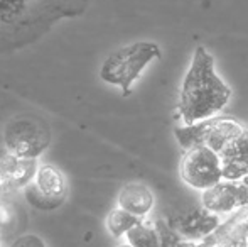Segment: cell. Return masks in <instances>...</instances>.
Here are the masks:
<instances>
[{"instance_id": "3957f363", "label": "cell", "mask_w": 248, "mask_h": 247, "mask_svg": "<svg viewBox=\"0 0 248 247\" xmlns=\"http://www.w3.org/2000/svg\"><path fill=\"white\" fill-rule=\"evenodd\" d=\"M3 144L10 154L37 161L51 146V131L39 119L16 117L3 129Z\"/></svg>"}, {"instance_id": "44dd1931", "label": "cell", "mask_w": 248, "mask_h": 247, "mask_svg": "<svg viewBox=\"0 0 248 247\" xmlns=\"http://www.w3.org/2000/svg\"><path fill=\"white\" fill-rule=\"evenodd\" d=\"M115 247H132V246L127 244V242H124V244H118V246H115Z\"/></svg>"}, {"instance_id": "4fadbf2b", "label": "cell", "mask_w": 248, "mask_h": 247, "mask_svg": "<svg viewBox=\"0 0 248 247\" xmlns=\"http://www.w3.org/2000/svg\"><path fill=\"white\" fill-rule=\"evenodd\" d=\"M10 195H0V235H9L17 231L22 218V212Z\"/></svg>"}, {"instance_id": "5bb4252c", "label": "cell", "mask_w": 248, "mask_h": 247, "mask_svg": "<svg viewBox=\"0 0 248 247\" xmlns=\"http://www.w3.org/2000/svg\"><path fill=\"white\" fill-rule=\"evenodd\" d=\"M206 127H208V120L198 124H189V125L181 124L176 129V137L179 146L184 151H187L191 148H196V146H202L204 144Z\"/></svg>"}, {"instance_id": "ba28073f", "label": "cell", "mask_w": 248, "mask_h": 247, "mask_svg": "<svg viewBox=\"0 0 248 247\" xmlns=\"http://www.w3.org/2000/svg\"><path fill=\"white\" fill-rule=\"evenodd\" d=\"M37 161L20 159L10 154L5 148L0 149V195H12L24 190L37 173Z\"/></svg>"}, {"instance_id": "6da1fadb", "label": "cell", "mask_w": 248, "mask_h": 247, "mask_svg": "<svg viewBox=\"0 0 248 247\" xmlns=\"http://www.w3.org/2000/svg\"><path fill=\"white\" fill-rule=\"evenodd\" d=\"M232 100V88L216 73L215 58L202 46L196 48L179 92L181 124L189 125L215 119Z\"/></svg>"}, {"instance_id": "7a4b0ae2", "label": "cell", "mask_w": 248, "mask_h": 247, "mask_svg": "<svg viewBox=\"0 0 248 247\" xmlns=\"http://www.w3.org/2000/svg\"><path fill=\"white\" fill-rule=\"evenodd\" d=\"M159 44L152 41H137L113 51L100 68V78L111 86L122 90L124 95L132 92V86L142 76L150 63L160 60Z\"/></svg>"}, {"instance_id": "ac0fdd59", "label": "cell", "mask_w": 248, "mask_h": 247, "mask_svg": "<svg viewBox=\"0 0 248 247\" xmlns=\"http://www.w3.org/2000/svg\"><path fill=\"white\" fill-rule=\"evenodd\" d=\"M10 247H47L43 237L37 234H20L12 241Z\"/></svg>"}, {"instance_id": "9a60e30c", "label": "cell", "mask_w": 248, "mask_h": 247, "mask_svg": "<svg viewBox=\"0 0 248 247\" xmlns=\"http://www.w3.org/2000/svg\"><path fill=\"white\" fill-rule=\"evenodd\" d=\"M223 159H235V161L248 165V127L240 134V137L221 154Z\"/></svg>"}, {"instance_id": "52a82bcc", "label": "cell", "mask_w": 248, "mask_h": 247, "mask_svg": "<svg viewBox=\"0 0 248 247\" xmlns=\"http://www.w3.org/2000/svg\"><path fill=\"white\" fill-rule=\"evenodd\" d=\"M221 217L208 212L204 207L191 208L172 218H166L172 231L184 241H199L216 234L221 227Z\"/></svg>"}, {"instance_id": "2e32d148", "label": "cell", "mask_w": 248, "mask_h": 247, "mask_svg": "<svg viewBox=\"0 0 248 247\" xmlns=\"http://www.w3.org/2000/svg\"><path fill=\"white\" fill-rule=\"evenodd\" d=\"M223 166H221V173H223V180L225 181H233V183H242L243 178L248 173V165L245 163L235 161V159H223Z\"/></svg>"}, {"instance_id": "9c48e42d", "label": "cell", "mask_w": 248, "mask_h": 247, "mask_svg": "<svg viewBox=\"0 0 248 247\" xmlns=\"http://www.w3.org/2000/svg\"><path fill=\"white\" fill-rule=\"evenodd\" d=\"M155 205L152 190L144 183L132 181L120 188L117 195V207L127 210L139 218H147Z\"/></svg>"}, {"instance_id": "277c9868", "label": "cell", "mask_w": 248, "mask_h": 247, "mask_svg": "<svg viewBox=\"0 0 248 247\" xmlns=\"http://www.w3.org/2000/svg\"><path fill=\"white\" fill-rule=\"evenodd\" d=\"M221 156L208 146H196L184 151L181 161V178L189 188L206 191L223 181Z\"/></svg>"}, {"instance_id": "8fae6325", "label": "cell", "mask_w": 248, "mask_h": 247, "mask_svg": "<svg viewBox=\"0 0 248 247\" xmlns=\"http://www.w3.org/2000/svg\"><path fill=\"white\" fill-rule=\"evenodd\" d=\"M125 241L132 247H160L162 246V235L157 227V222L142 218L135 227H132L127 232Z\"/></svg>"}, {"instance_id": "d6986e66", "label": "cell", "mask_w": 248, "mask_h": 247, "mask_svg": "<svg viewBox=\"0 0 248 247\" xmlns=\"http://www.w3.org/2000/svg\"><path fill=\"white\" fill-rule=\"evenodd\" d=\"M216 234L209 235L206 239H199V241H184V247H216Z\"/></svg>"}, {"instance_id": "30bf717a", "label": "cell", "mask_w": 248, "mask_h": 247, "mask_svg": "<svg viewBox=\"0 0 248 247\" xmlns=\"http://www.w3.org/2000/svg\"><path fill=\"white\" fill-rule=\"evenodd\" d=\"M243 131H245V125L235 119H230V117L209 119L204 134V146H208L209 149L221 156L240 137Z\"/></svg>"}, {"instance_id": "8992f818", "label": "cell", "mask_w": 248, "mask_h": 247, "mask_svg": "<svg viewBox=\"0 0 248 247\" xmlns=\"http://www.w3.org/2000/svg\"><path fill=\"white\" fill-rule=\"evenodd\" d=\"M201 207L218 217L238 214L243 208H248V186L243 183L219 181L209 190L201 193Z\"/></svg>"}, {"instance_id": "7c38bea8", "label": "cell", "mask_w": 248, "mask_h": 247, "mask_svg": "<svg viewBox=\"0 0 248 247\" xmlns=\"http://www.w3.org/2000/svg\"><path fill=\"white\" fill-rule=\"evenodd\" d=\"M140 220L142 218L128 214L124 208L115 207L108 212L107 218H105V227H107L108 234H110L111 237L120 239V237H125L127 232L130 231L132 227H135Z\"/></svg>"}, {"instance_id": "5b68a950", "label": "cell", "mask_w": 248, "mask_h": 247, "mask_svg": "<svg viewBox=\"0 0 248 247\" xmlns=\"http://www.w3.org/2000/svg\"><path fill=\"white\" fill-rule=\"evenodd\" d=\"M27 203L37 210H56L68 198V180L56 165L44 163L34 180L22 190Z\"/></svg>"}, {"instance_id": "ffe728a7", "label": "cell", "mask_w": 248, "mask_h": 247, "mask_svg": "<svg viewBox=\"0 0 248 247\" xmlns=\"http://www.w3.org/2000/svg\"><path fill=\"white\" fill-rule=\"evenodd\" d=\"M243 185H245V186H248V173H247V176H245V178H243Z\"/></svg>"}, {"instance_id": "e0dca14e", "label": "cell", "mask_w": 248, "mask_h": 247, "mask_svg": "<svg viewBox=\"0 0 248 247\" xmlns=\"http://www.w3.org/2000/svg\"><path fill=\"white\" fill-rule=\"evenodd\" d=\"M157 222V227L162 235V246L160 247H184V239H181L176 232L172 231L169 224H167L166 218H159Z\"/></svg>"}]
</instances>
